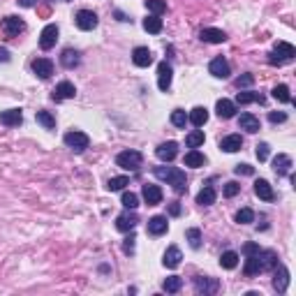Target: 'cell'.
Instances as JSON below:
<instances>
[{
  "instance_id": "cell-1",
  "label": "cell",
  "mask_w": 296,
  "mask_h": 296,
  "mask_svg": "<svg viewBox=\"0 0 296 296\" xmlns=\"http://www.w3.org/2000/svg\"><path fill=\"white\" fill-rule=\"evenodd\" d=\"M278 266V254L273 250H257L254 254H248L245 259V275H259L264 271H273Z\"/></svg>"
},
{
  "instance_id": "cell-2",
  "label": "cell",
  "mask_w": 296,
  "mask_h": 296,
  "mask_svg": "<svg viewBox=\"0 0 296 296\" xmlns=\"http://www.w3.org/2000/svg\"><path fill=\"white\" fill-rule=\"evenodd\" d=\"M155 176L160 181H167V183L171 185L176 194H185L188 192V178H185L183 169H176V167H155Z\"/></svg>"
},
{
  "instance_id": "cell-3",
  "label": "cell",
  "mask_w": 296,
  "mask_h": 296,
  "mask_svg": "<svg viewBox=\"0 0 296 296\" xmlns=\"http://www.w3.org/2000/svg\"><path fill=\"white\" fill-rule=\"evenodd\" d=\"M296 56V49L289 42H275L273 44V51L269 53V63L271 65H285V63H292Z\"/></svg>"
},
{
  "instance_id": "cell-4",
  "label": "cell",
  "mask_w": 296,
  "mask_h": 296,
  "mask_svg": "<svg viewBox=\"0 0 296 296\" xmlns=\"http://www.w3.org/2000/svg\"><path fill=\"white\" fill-rule=\"evenodd\" d=\"M141 162H144V155L139 150H123L116 155V165L125 169V171H139Z\"/></svg>"
},
{
  "instance_id": "cell-5",
  "label": "cell",
  "mask_w": 296,
  "mask_h": 296,
  "mask_svg": "<svg viewBox=\"0 0 296 296\" xmlns=\"http://www.w3.org/2000/svg\"><path fill=\"white\" fill-rule=\"evenodd\" d=\"M65 144L74 150V153H84L88 148V144H90V139H88V134H84V132L79 130H72L65 134Z\"/></svg>"
},
{
  "instance_id": "cell-6",
  "label": "cell",
  "mask_w": 296,
  "mask_h": 296,
  "mask_svg": "<svg viewBox=\"0 0 296 296\" xmlns=\"http://www.w3.org/2000/svg\"><path fill=\"white\" fill-rule=\"evenodd\" d=\"M0 30L7 37H17L19 33L26 30V23H23V19H19V17H5L0 21Z\"/></svg>"
},
{
  "instance_id": "cell-7",
  "label": "cell",
  "mask_w": 296,
  "mask_h": 296,
  "mask_svg": "<svg viewBox=\"0 0 296 296\" xmlns=\"http://www.w3.org/2000/svg\"><path fill=\"white\" fill-rule=\"evenodd\" d=\"M220 289V282L215 278H209V275H197L194 278V292L197 294H215Z\"/></svg>"
},
{
  "instance_id": "cell-8",
  "label": "cell",
  "mask_w": 296,
  "mask_h": 296,
  "mask_svg": "<svg viewBox=\"0 0 296 296\" xmlns=\"http://www.w3.org/2000/svg\"><path fill=\"white\" fill-rule=\"evenodd\" d=\"M74 21H77V26L81 28V30H93V28H97V23H100L97 14L95 12H90V9H81V12H77Z\"/></svg>"
},
{
  "instance_id": "cell-9",
  "label": "cell",
  "mask_w": 296,
  "mask_h": 296,
  "mask_svg": "<svg viewBox=\"0 0 296 296\" xmlns=\"http://www.w3.org/2000/svg\"><path fill=\"white\" fill-rule=\"evenodd\" d=\"M74 95H77V88H74V84H70V81H61L58 86L53 88L51 100H53V102H63V100H72Z\"/></svg>"
},
{
  "instance_id": "cell-10",
  "label": "cell",
  "mask_w": 296,
  "mask_h": 296,
  "mask_svg": "<svg viewBox=\"0 0 296 296\" xmlns=\"http://www.w3.org/2000/svg\"><path fill=\"white\" fill-rule=\"evenodd\" d=\"M275 273H273V289L278 292V294H285L287 292V285H289V271L282 266V264H278L275 266Z\"/></svg>"
},
{
  "instance_id": "cell-11",
  "label": "cell",
  "mask_w": 296,
  "mask_h": 296,
  "mask_svg": "<svg viewBox=\"0 0 296 296\" xmlns=\"http://www.w3.org/2000/svg\"><path fill=\"white\" fill-rule=\"evenodd\" d=\"M58 42V26L56 23H49V26L42 30V35H40V46H42L44 51H49L53 49Z\"/></svg>"
},
{
  "instance_id": "cell-12",
  "label": "cell",
  "mask_w": 296,
  "mask_h": 296,
  "mask_svg": "<svg viewBox=\"0 0 296 296\" xmlns=\"http://www.w3.org/2000/svg\"><path fill=\"white\" fill-rule=\"evenodd\" d=\"M171 74H174V70H171V65L167 61H162L157 65V86H160V90H169V86H171Z\"/></svg>"
},
{
  "instance_id": "cell-13",
  "label": "cell",
  "mask_w": 296,
  "mask_h": 296,
  "mask_svg": "<svg viewBox=\"0 0 296 296\" xmlns=\"http://www.w3.org/2000/svg\"><path fill=\"white\" fill-rule=\"evenodd\" d=\"M137 222H139V218H137V213H134V211L130 213V209L116 218V227H118V232H132V229L137 227Z\"/></svg>"
},
{
  "instance_id": "cell-14",
  "label": "cell",
  "mask_w": 296,
  "mask_h": 296,
  "mask_svg": "<svg viewBox=\"0 0 296 296\" xmlns=\"http://www.w3.org/2000/svg\"><path fill=\"white\" fill-rule=\"evenodd\" d=\"M155 155L162 160V162H171L176 155H178V144L176 141H165V144H160L155 150Z\"/></svg>"
},
{
  "instance_id": "cell-15",
  "label": "cell",
  "mask_w": 296,
  "mask_h": 296,
  "mask_svg": "<svg viewBox=\"0 0 296 296\" xmlns=\"http://www.w3.org/2000/svg\"><path fill=\"white\" fill-rule=\"evenodd\" d=\"M141 197L146 201L148 206H157L160 201H162V190H160V185H144L141 188Z\"/></svg>"
},
{
  "instance_id": "cell-16",
  "label": "cell",
  "mask_w": 296,
  "mask_h": 296,
  "mask_svg": "<svg viewBox=\"0 0 296 296\" xmlns=\"http://www.w3.org/2000/svg\"><path fill=\"white\" fill-rule=\"evenodd\" d=\"M209 72L213 74V77H218V79H227L229 74H232V70H229V63H227L222 56H218V58H213V61H211Z\"/></svg>"
},
{
  "instance_id": "cell-17",
  "label": "cell",
  "mask_w": 296,
  "mask_h": 296,
  "mask_svg": "<svg viewBox=\"0 0 296 296\" xmlns=\"http://www.w3.org/2000/svg\"><path fill=\"white\" fill-rule=\"evenodd\" d=\"M238 127L245 132H250V134H254V132L261 130V123L257 116H253V113H241V116H238Z\"/></svg>"
},
{
  "instance_id": "cell-18",
  "label": "cell",
  "mask_w": 296,
  "mask_h": 296,
  "mask_svg": "<svg viewBox=\"0 0 296 296\" xmlns=\"http://www.w3.org/2000/svg\"><path fill=\"white\" fill-rule=\"evenodd\" d=\"M30 67H33V72H35L40 79H49L53 74V63L49 61V58H35Z\"/></svg>"
},
{
  "instance_id": "cell-19",
  "label": "cell",
  "mask_w": 296,
  "mask_h": 296,
  "mask_svg": "<svg viewBox=\"0 0 296 296\" xmlns=\"http://www.w3.org/2000/svg\"><path fill=\"white\" fill-rule=\"evenodd\" d=\"M167 229H169L167 215H155V218L148 220V234L150 236H162L167 234Z\"/></svg>"
},
{
  "instance_id": "cell-20",
  "label": "cell",
  "mask_w": 296,
  "mask_h": 296,
  "mask_svg": "<svg viewBox=\"0 0 296 296\" xmlns=\"http://www.w3.org/2000/svg\"><path fill=\"white\" fill-rule=\"evenodd\" d=\"M0 123L7 127H19L23 123V113L21 109H9V111H0Z\"/></svg>"
},
{
  "instance_id": "cell-21",
  "label": "cell",
  "mask_w": 296,
  "mask_h": 296,
  "mask_svg": "<svg viewBox=\"0 0 296 296\" xmlns=\"http://www.w3.org/2000/svg\"><path fill=\"white\" fill-rule=\"evenodd\" d=\"M201 42H209V44H222L227 40L225 30H218V28H204L199 33Z\"/></svg>"
},
{
  "instance_id": "cell-22",
  "label": "cell",
  "mask_w": 296,
  "mask_h": 296,
  "mask_svg": "<svg viewBox=\"0 0 296 296\" xmlns=\"http://www.w3.org/2000/svg\"><path fill=\"white\" fill-rule=\"evenodd\" d=\"M132 61L137 67H148L150 63H153V53L148 51V46H137L134 51H132Z\"/></svg>"
},
{
  "instance_id": "cell-23",
  "label": "cell",
  "mask_w": 296,
  "mask_h": 296,
  "mask_svg": "<svg viewBox=\"0 0 296 296\" xmlns=\"http://www.w3.org/2000/svg\"><path fill=\"white\" fill-rule=\"evenodd\" d=\"M220 148H222L225 153H236V150H241V148H243L241 134H229L225 139H220Z\"/></svg>"
},
{
  "instance_id": "cell-24",
  "label": "cell",
  "mask_w": 296,
  "mask_h": 296,
  "mask_svg": "<svg viewBox=\"0 0 296 296\" xmlns=\"http://www.w3.org/2000/svg\"><path fill=\"white\" fill-rule=\"evenodd\" d=\"M254 194H257L259 199H264V201H273V199H275V194H273V188H271V183H269V181H264V178L254 181Z\"/></svg>"
},
{
  "instance_id": "cell-25",
  "label": "cell",
  "mask_w": 296,
  "mask_h": 296,
  "mask_svg": "<svg viewBox=\"0 0 296 296\" xmlns=\"http://www.w3.org/2000/svg\"><path fill=\"white\" fill-rule=\"evenodd\" d=\"M188 121H190L194 127H204L206 121H209V109H206V106H194L190 111V116H188Z\"/></svg>"
},
{
  "instance_id": "cell-26",
  "label": "cell",
  "mask_w": 296,
  "mask_h": 296,
  "mask_svg": "<svg viewBox=\"0 0 296 296\" xmlns=\"http://www.w3.org/2000/svg\"><path fill=\"white\" fill-rule=\"evenodd\" d=\"M181 259H183V254H181V250H178L176 245H171V248H167V253H165V259H162V264H165L167 269H176V266L181 264Z\"/></svg>"
},
{
  "instance_id": "cell-27",
  "label": "cell",
  "mask_w": 296,
  "mask_h": 296,
  "mask_svg": "<svg viewBox=\"0 0 296 296\" xmlns=\"http://www.w3.org/2000/svg\"><path fill=\"white\" fill-rule=\"evenodd\" d=\"M289 169H292V157H289V155H282V153H280V155L273 160V171H275L278 176H287Z\"/></svg>"
},
{
  "instance_id": "cell-28",
  "label": "cell",
  "mask_w": 296,
  "mask_h": 296,
  "mask_svg": "<svg viewBox=\"0 0 296 296\" xmlns=\"http://www.w3.org/2000/svg\"><path fill=\"white\" fill-rule=\"evenodd\" d=\"M188 167H194V169H199V167L206 165V155L204 153H199L197 148H192V150H188L185 153V160H183Z\"/></svg>"
},
{
  "instance_id": "cell-29",
  "label": "cell",
  "mask_w": 296,
  "mask_h": 296,
  "mask_svg": "<svg viewBox=\"0 0 296 296\" xmlns=\"http://www.w3.org/2000/svg\"><path fill=\"white\" fill-rule=\"evenodd\" d=\"M215 111H218L220 118H234L236 113V105L232 102V100H218V105H215Z\"/></svg>"
},
{
  "instance_id": "cell-30",
  "label": "cell",
  "mask_w": 296,
  "mask_h": 296,
  "mask_svg": "<svg viewBox=\"0 0 296 296\" xmlns=\"http://www.w3.org/2000/svg\"><path fill=\"white\" fill-rule=\"evenodd\" d=\"M79 61H81V58H79L77 49H65V51H63V56H61L63 67H67V70H74V67L79 65Z\"/></svg>"
},
{
  "instance_id": "cell-31",
  "label": "cell",
  "mask_w": 296,
  "mask_h": 296,
  "mask_svg": "<svg viewBox=\"0 0 296 296\" xmlns=\"http://www.w3.org/2000/svg\"><path fill=\"white\" fill-rule=\"evenodd\" d=\"M144 30H146V33H153V35H157V33L162 30V19L155 17V14L146 17V19H144Z\"/></svg>"
},
{
  "instance_id": "cell-32",
  "label": "cell",
  "mask_w": 296,
  "mask_h": 296,
  "mask_svg": "<svg viewBox=\"0 0 296 296\" xmlns=\"http://www.w3.org/2000/svg\"><path fill=\"white\" fill-rule=\"evenodd\" d=\"M197 204H199V206H211V204H215V190H213L211 185H206V188L197 194Z\"/></svg>"
},
{
  "instance_id": "cell-33",
  "label": "cell",
  "mask_w": 296,
  "mask_h": 296,
  "mask_svg": "<svg viewBox=\"0 0 296 296\" xmlns=\"http://www.w3.org/2000/svg\"><path fill=\"white\" fill-rule=\"evenodd\" d=\"M220 266L222 269H236L238 266V253H234V250H227V253H222V257H220Z\"/></svg>"
},
{
  "instance_id": "cell-34",
  "label": "cell",
  "mask_w": 296,
  "mask_h": 296,
  "mask_svg": "<svg viewBox=\"0 0 296 296\" xmlns=\"http://www.w3.org/2000/svg\"><path fill=\"white\" fill-rule=\"evenodd\" d=\"M125 185H130V178L127 176H116V178H109L106 181V190L118 192V190H125Z\"/></svg>"
},
{
  "instance_id": "cell-35",
  "label": "cell",
  "mask_w": 296,
  "mask_h": 296,
  "mask_svg": "<svg viewBox=\"0 0 296 296\" xmlns=\"http://www.w3.org/2000/svg\"><path fill=\"white\" fill-rule=\"evenodd\" d=\"M273 100H278V102H282V105H287V102H292V95H289V88L285 86V84H280V86L273 88Z\"/></svg>"
},
{
  "instance_id": "cell-36",
  "label": "cell",
  "mask_w": 296,
  "mask_h": 296,
  "mask_svg": "<svg viewBox=\"0 0 296 296\" xmlns=\"http://www.w3.org/2000/svg\"><path fill=\"white\" fill-rule=\"evenodd\" d=\"M183 287V278H178V275H171V278L165 280V285H162V289H165L167 294H176L178 289Z\"/></svg>"
},
{
  "instance_id": "cell-37",
  "label": "cell",
  "mask_w": 296,
  "mask_h": 296,
  "mask_svg": "<svg viewBox=\"0 0 296 296\" xmlns=\"http://www.w3.org/2000/svg\"><path fill=\"white\" fill-rule=\"evenodd\" d=\"M236 102L238 105H250V102H264V97L259 93H248V90H241L238 95H236Z\"/></svg>"
},
{
  "instance_id": "cell-38",
  "label": "cell",
  "mask_w": 296,
  "mask_h": 296,
  "mask_svg": "<svg viewBox=\"0 0 296 296\" xmlns=\"http://www.w3.org/2000/svg\"><path fill=\"white\" fill-rule=\"evenodd\" d=\"M35 121L42 125V127H46V130H53L56 127V118H53L49 111H37L35 113Z\"/></svg>"
},
{
  "instance_id": "cell-39",
  "label": "cell",
  "mask_w": 296,
  "mask_h": 296,
  "mask_svg": "<svg viewBox=\"0 0 296 296\" xmlns=\"http://www.w3.org/2000/svg\"><path fill=\"white\" fill-rule=\"evenodd\" d=\"M204 139H206V137H204V132L194 130V132H190V134L185 137V144H188L190 148H199L201 144H204Z\"/></svg>"
},
{
  "instance_id": "cell-40",
  "label": "cell",
  "mask_w": 296,
  "mask_h": 296,
  "mask_svg": "<svg viewBox=\"0 0 296 296\" xmlns=\"http://www.w3.org/2000/svg\"><path fill=\"white\" fill-rule=\"evenodd\" d=\"M185 236H188V241H190L192 250H199V248H201V232H199V229H194V227H192V229L185 232Z\"/></svg>"
},
{
  "instance_id": "cell-41",
  "label": "cell",
  "mask_w": 296,
  "mask_h": 296,
  "mask_svg": "<svg viewBox=\"0 0 296 296\" xmlns=\"http://www.w3.org/2000/svg\"><path fill=\"white\" fill-rule=\"evenodd\" d=\"M146 9L153 12L155 17H160L162 12H167V2L165 0H146Z\"/></svg>"
},
{
  "instance_id": "cell-42",
  "label": "cell",
  "mask_w": 296,
  "mask_h": 296,
  "mask_svg": "<svg viewBox=\"0 0 296 296\" xmlns=\"http://www.w3.org/2000/svg\"><path fill=\"white\" fill-rule=\"evenodd\" d=\"M236 222H238V225H250V222H254V211L253 209H241L238 213H236Z\"/></svg>"
},
{
  "instance_id": "cell-43",
  "label": "cell",
  "mask_w": 296,
  "mask_h": 296,
  "mask_svg": "<svg viewBox=\"0 0 296 296\" xmlns=\"http://www.w3.org/2000/svg\"><path fill=\"white\" fill-rule=\"evenodd\" d=\"M171 123H174L176 127H185L188 125V113L183 109H174L171 111Z\"/></svg>"
},
{
  "instance_id": "cell-44",
  "label": "cell",
  "mask_w": 296,
  "mask_h": 296,
  "mask_svg": "<svg viewBox=\"0 0 296 296\" xmlns=\"http://www.w3.org/2000/svg\"><path fill=\"white\" fill-rule=\"evenodd\" d=\"M123 206H125V209H130V211H134L137 206H139V197H137L134 192H123Z\"/></svg>"
},
{
  "instance_id": "cell-45",
  "label": "cell",
  "mask_w": 296,
  "mask_h": 296,
  "mask_svg": "<svg viewBox=\"0 0 296 296\" xmlns=\"http://www.w3.org/2000/svg\"><path fill=\"white\" fill-rule=\"evenodd\" d=\"M254 84V77L253 74H241V77L236 79V88L238 90H243V88H250Z\"/></svg>"
},
{
  "instance_id": "cell-46",
  "label": "cell",
  "mask_w": 296,
  "mask_h": 296,
  "mask_svg": "<svg viewBox=\"0 0 296 296\" xmlns=\"http://www.w3.org/2000/svg\"><path fill=\"white\" fill-rule=\"evenodd\" d=\"M269 153H271V146L266 141L257 144V160H259V162H266V160H269Z\"/></svg>"
},
{
  "instance_id": "cell-47",
  "label": "cell",
  "mask_w": 296,
  "mask_h": 296,
  "mask_svg": "<svg viewBox=\"0 0 296 296\" xmlns=\"http://www.w3.org/2000/svg\"><path fill=\"white\" fill-rule=\"evenodd\" d=\"M241 192V185L236 183V181H229V183L225 185V197H236Z\"/></svg>"
},
{
  "instance_id": "cell-48",
  "label": "cell",
  "mask_w": 296,
  "mask_h": 296,
  "mask_svg": "<svg viewBox=\"0 0 296 296\" xmlns=\"http://www.w3.org/2000/svg\"><path fill=\"white\" fill-rule=\"evenodd\" d=\"M134 241H137V238H134V234L127 236V238L123 241V253H125V254H132V253H134Z\"/></svg>"
},
{
  "instance_id": "cell-49",
  "label": "cell",
  "mask_w": 296,
  "mask_h": 296,
  "mask_svg": "<svg viewBox=\"0 0 296 296\" xmlns=\"http://www.w3.org/2000/svg\"><path fill=\"white\" fill-rule=\"evenodd\" d=\"M234 171L238 176H253L254 174V167H250V165H236Z\"/></svg>"
},
{
  "instance_id": "cell-50",
  "label": "cell",
  "mask_w": 296,
  "mask_h": 296,
  "mask_svg": "<svg viewBox=\"0 0 296 296\" xmlns=\"http://www.w3.org/2000/svg\"><path fill=\"white\" fill-rule=\"evenodd\" d=\"M269 121L271 123H285V121H287V113H285V111H271Z\"/></svg>"
},
{
  "instance_id": "cell-51",
  "label": "cell",
  "mask_w": 296,
  "mask_h": 296,
  "mask_svg": "<svg viewBox=\"0 0 296 296\" xmlns=\"http://www.w3.org/2000/svg\"><path fill=\"white\" fill-rule=\"evenodd\" d=\"M257 250H259V245H257V243H245V248H243L245 254H254Z\"/></svg>"
},
{
  "instance_id": "cell-52",
  "label": "cell",
  "mask_w": 296,
  "mask_h": 296,
  "mask_svg": "<svg viewBox=\"0 0 296 296\" xmlns=\"http://www.w3.org/2000/svg\"><path fill=\"white\" fill-rule=\"evenodd\" d=\"M169 213H171V215H181V204H178V201H174V204H171V206H169Z\"/></svg>"
},
{
  "instance_id": "cell-53",
  "label": "cell",
  "mask_w": 296,
  "mask_h": 296,
  "mask_svg": "<svg viewBox=\"0 0 296 296\" xmlns=\"http://www.w3.org/2000/svg\"><path fill=\"white\" fill-rule=\"evenodd\" d=\"M9 61V51L7 49H0V63H7Z\"/></svg>"
},
{
  "instance_id": "cell-54",
  "label": "cell",
  "mask_w": 296,
  "mask_h": 296,
  "mask_svg": "<svg viewBox=\"0 0 296 296\" xmlns=\"http://www.w3.org/2000/svg\"><path fill=\"white\" fill-rule=\"evenodd\" d=\"M19 5H21V7H33L35 0H19Z\"/></svg>"
},
{
  "instance_id": "cell-55",
  "label": "cell",
  "mask_w": 296,
  "mask_h": 296,
  "mask_svg": "<svg viewBox=\"0 0 296 296\" xmlns=\"http://www.w3.org/2000/svg\"><path fill=\"white\" fill-rule=\"evenodd\" d=\"M116 17H118V21H132V19H127L123 12H116Z\"/></svg>"
},
{
  "instance_id": "cell-56",
  "label": "cell",
  "mask_w": 296,
  "mask_h": 296,
  "mask_svg": "<svg viewBox=\"0 0 296 296\" xmlns=\"http://www.w3.org/2000/svg\"><path fill=\"white\" fill-rule=\"evenodd\" d=\"M67 2H70V0H67Z\"/></svg>"
}]
</instances>
